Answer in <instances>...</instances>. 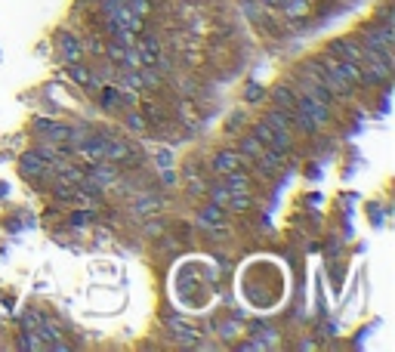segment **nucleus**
Returning a JSON list of instances; mask_svg holds the SVG:
<instances>
[{
	"label": "nucleus",
	"mask_w": 395,
	"mask_h": 352,
	"mask_svg": "<svg viewBox=\"0 0 395 352\" xmlns=\"http://www.w3.org/2000/svg\"><path fill=\"white\" fill-rule=\"evenodd\" d=\"M164 325L170 328L173 343H179V346H189V349H198L201 346V330L192 328L189 321H183L179 315H167V319H164Z\"/></svg>",
	"instance_id": "1"
},
{
	"label": "nucleus",
	"mask_w": 395,
	"mask_h": 352,
	"mask_svg": "<svg viewBox=\"0 0 395 352\" xmlns=\"http://www.w3.org/2000/svg\"><path fill=\"white\" fill-rule=\"evenodd\" d=\"M297 105L315 121V127H318V130H321V127H330V124H334V109H330V105H325V102H318V99L306 96V93H300V90H297Z\"/></svg>",
	"instance_id": "2"
},
{
	"label": "nucleus",
	"mask_w": 395,
	"mask_h": 352,
	"mask_svg": "<svg viewBox=\"0 0 395 352\" xmlns=\"http://www.w3.org/2000/svg\"><path fill=\"white\" fill-rule=\"evenodd\" d=\"M244 167H250V161L238 152V148H222V152H217L210 161V170L217 176H226V174H232V170H244Z\"/></svg>",
	"instance_id": "3"
},
{
	"label": "nucleus",
	"mask_w": 395,
	"mask_h": 352,
	"mask_svg": "<svg viewBox=\"0 0 395 352\" xmlns=\"http://www.w3.org/2000/svg\"><path fill=\"white\" fill-rule=\"evenodd\" d=\"M250 133H254L265 148H275V152H281V155H291V148H293V139H287V136H278L269 124H265V121H256V124L250 127Z\"/></svg>",
	"instance_id": "4"
},
{
	"label": "nucleus",
	"mask_w": 395,
	"mask_h": 352,
	"mask_svg": "<svg viewBox=\"0 0 395 352\" xmlns=\"http://www.w3.org/2000/svg\"><path fill=\"white\" fill-rule=\"evenodd\" d=\"M34 130L44 133V139L49 142V146H68V124H59V121L53 118H38L34 121Z\"/></svg>",
	"instance_id": "5"
},
{
	"label": "nucleus",
	"mask_w": 395,
	"mask_h": 352,
	"mask_svg": "<svg viewBox=\"0 0 395 352\" xmlns=\"http://www.w3.org/2000/svg\"><path fill=\"white\" fill-rule=\"evenodd\" d=\"M325 49L330 56H336V59H352V62H362V56H364L358 38H334Z\"/></svg>",
	"instance_id": "6"
},
{
	"label": "nucleus",
	"mask_w": 395,
	"mask_h": 352,
	"mask_svg": "<svg viewBox=\"0 0 395 352\" xmlns=\"http://www.w3.org/2000/svg\"><path fill=\"white\" fill-rule=\"evenodd\" d=\"M19 170H22V176L28 179H44L49 174V161L44 155L34 148V152H25L22 155V161H19Z\"/></svg>",
	"instance_id": "7"
},
{
	"label": "nucleus",
	"mask_w": 395,
	"mask_h": 352,
	"mask_svg": "<svg viewBox=\"0 0 395 352\" xmlns=\"http://www.w3.org/2000/svg\"><path fill=\"white\" fill-rule=\"evenodd\" d=\"M263 121H265V124H269V127H272V130H275L278 136H287V139H293V136H297V130H293V121H291V114L281 112V109H275V105H272V109H265Z\"/></svg>",
	"instance_id": "8"
},
{
	"label": "nucleus",
	"mask_w": 395,
	"mask_h": 352,
	"mask_svg": "<svg viewBox=\"0 0 395 352\" xmlns=\"http://www.w3.org/2000/svg\"><path fill=\"white\" fill-rule=\"evenodd\" d=\"M284 158L281 152H275V148H263V155L256 158V161H250V167H256L263 176H272V174H281L284 170Z\"/></svg>",
	"instance_id": "9"
},
{
	"label": "nucleus",
	"mask_w": 395,
	"mask_h": 352,
	"mask_svg": "<svg viewBox=\"0 0 395 352\" xmlns=\"http://www.w3.org/2000/svg\"><path fill=\"white\" fill-rule=\"evenodd\" d=\"M65 75H68V81H75L81 90H96V87H102V84H96V77H93V68L84 66V62H68Z\"/></svg>",
	"instance_id": "10"
},
{
	"label": "nucleus",
	"mask_w": 395,
	"mask_h": 352,
	"mask_svg": "<svg viewBox=\"0 0 395 352\" xmlns=\"http://www.w3.org/2000/svg\"><path fill=\"white\" fill-rule=\"evenodd\" d=\"M272 96V105L275 109H281L291 114L293 109H297V87H287V84H278V87H272V90H265Z\"/></svg>",
	"instance_id": "11"
},
{
	"label": "nucleus",
	"mask_w": 395,
	"mask_h": 352,
	"mask_svg": "<svg viewBox=\"0 0 395 352\" xmlns=\"http://www.w3.org/2000/svg\"><path fill=\"white\" fill-rule=\"evenodd\" d=\"M222 222H226V207L204 204L198 211V226L201 229H210V232H217V229H222Z\"/></svg>",
	"instance_id": "12"
},
{
	"label": "nucleus",
	"mask_w": 395,
	"mask_h": 352,
	"mask_svg": "<svg viewBox=\"0 0 395 352\" xmlns=\"http://www.w3.org/2000/svg\"><path fill=\"white\" fill-rule=\"evenodd\" d=\"M59 53H62V59H65V66H68V62H81V59H84V44H81V38H75V34H65V31H62V34H59Z\"/></svg>",
	"instance_id": "13"
},
{
	"label": "nucleus",
	"mask_w": 395,
	"mask_h": 352,
	"mask_svg": "<svg viewBox=\"0 0 395 352\" xmlns=\"http://www.w3.org/2000/svg\"><path fill=\"white\" fill-rule=\"evenodd\" d=\"M278 10H281L291 22H300V19H306L309 13H312V0H287V3H281Z\"/></svg>",
	"instance_id": "14"
},
{
	"label": "nucleus",
	"mask_w": 395,
	"mask_h": 352,
	"mask_svg": "<svg viewBox=\"0 0 395 352\" xmlns=\"http://www.w3.org/2000/svg\"><path fill=\"white\" fill-rule=\"evenodd\" d=\"M263 148H265V146H263L260 139H256L254 133H244L241 139H238V152H241L244 158H247V161H256V158L263 155Z\"/></svg>",
	"instance_id": "15"
},
{
	"label": "nucleus",
	"mask_w": 395,
	"mask_h": 352,
	"mask_svg": "<svg viewBox=\"0 0 395 352\" xmlns=\"http://www.w3.org/2000/svg\"><path fill=\"white\" fill-rule=\"evenodd\" d=\"M99 105H102V109L121 105V90L114 87V84H102V87H99Z\"/></svg>",
	"instance_id": "16"
},
{
	"label": "nucleus",
	"mask_w": 395,
	"mask_h": 352,
	"mask_svg": "<svg viewBox=\"0 0 395 352\" xmlns=\"http://www.w3.org/2000/svg\"><path fill=\"white\" fill-rule=\"evenodd\" d=\"M250 207H254V198H250V192H238V195L229 198V207H226V211L241 213V211H250Z\"/></svg>",
	"instance_id": "17"
},
{
	"label": "nucleus",
	"mask_w": 395,
	"mask_h": 352,
	"mask_svg": "<svg viewBox=\"0 0 395 352\" xmlns=\"http://www.w3.org/2000/svg\"><path fill=\"white\" fill-rule=\"evenodd\" d=\"M19 346H22V349H49L47 340L38 334V330H25L22 340H19Z\"/></svg>",
	"instance_id": "18"
},
{
	"label": "nucleus",
	"mask_w": 395,
	"mask_h": 352,
	"mask_svg": "<svg viewBox=\"0 0 395 352\" xmlns=\"http://www.w3.org/2000/svg\"><path fill=\"white\" fill-rule=\"evenodd\" d=\"M124 44H118V40H109V44H105V59L111 62V66H121V62H124Z\"/></svg>",
	"instance_id": "19"
},
{
	"label": "nucleus",
	"mask_w": 395,
	"mask_h": 352,
	"mask_svg": "<svg viewBox=\"0 0 395 352\" xmlns=\"http://www.w3.org/2000/svg\"><path fill=\"white\" fill-rule=\"evenodd\" d=\"M207 195H210V204L229 207V198H232V192H229L222 183H217V185H213V189H207Z\"/></svg>",
	"instance_id": "20"
},
{
	"label": "nucleus",
	"mask_w": 395,
	"mask_h": 352,
	"mask_svg": "<svg viewBox=\"0 0 395 352\" xmlns=\"http://www.w3.org/2000/svg\"><path fill=\"white\" fill-rule=\"evenodd\" d=\"M241 13H247V19H263L265 16V13H269V10H265V6L260 3V0H241Z\"/></svg>",
	"instance_id": "21"
},
{
	"label": "nucleus",
	"mask_w": 395,
	"mask_h": 352,
	"mask_svg": "<svg viewBox=\"0 0 395 352\" xmlns=\"http://www.w3.org/2000/svg\"><path fill=\"white\" fill-rule=\"evenodd\" d=\"M133 213H139V217H155V213H157V201L155 198H139V201H136V204H133Z\"/></svg>",
	"instance_id": "22"
},
{
	"label": "nucleus",
	"mask_w": 395,
	"mask_h": 352,
	"mask_svg": "<svg viewBox=\"0 0 395 352\" xmlns=\"http://www.w3.org/2000/svg\"><path fill=\"white\" fill-rule=\"evenodd\" d=\"M124 124L130 127V130H136V133H146V130H148V118H142L139 112H127Z\"/></svg>",
	"instance_id": "23"
},
{
	"label": "nucleus",
	"mask_w": 395,
	"mask_h": 352,
	"mask_svg": "<svg viewBox=\"0 0 395 352\" xmlns=\"http://www.w3.org/2000/svg\"><path fill=\"white\" fill-rule=\"evenodd\" d=\"M263 96H265V90L260 84H247V87H244V99H247V102H260Z\"/></svg>",
	"instance_id": "24"
},
{
	"label": "nucleus",
	"mask_w": 395,
	"mask_h": 352,
	"mask_svg": "<svg viewBox=\"0 0 395 352\" xmlns=\"http://www.w3.org/2000/svg\"><path fill=\"white\" fill-rule=\"evenodd\" d=\"M40 321H44V315H38V312H25L22 325H25V330H40Z\"/></svg>",
	"instance_id": "25"
},
{
	"label": "nucleus",
	"mask_w": 395,
	"mask_h": 352,
	"mask_svg": "<svg viewBox=\"0 0 395 352\" xmlns=\"http://www.w3.org/2000/svg\"><path fill=\"white\" fill-rule=\"evenodd\" d=\"M155 161H157V170H164V167H173V155H170V152H157Z\"/></svg>",
	"instance_id": "26"
},
{
	"label": "nucleus",
	"mask_w": 395,
	"mask_h": 352,
	"mask_svg": "<svg viewBox=\"0 0 395 352\" xmlns=\"http://www.w3.org/2000/svg\"><path fill=\"white\" fill-rule=\"evenodd\" d=\"M219 334H241V325L238 321H226V325H219Z\"/></svg>",
	"instance_id": "27"
},
{
	"label": "nucleus",
	"mask_w": 395,
	"mask_h": 352,
	"mask_svg": "<svg viewBox=\"0 0 395 352\" xmlns=\"http://www.w3.org/2000/svg\"><path fill=\"white\" fill-rule=\"evenodd\" d=\"M87 49H90V53H96V56H102L105 53V44H102V40H96V38H90Z\"/></svg>",
	"instance_id": "28"
},
{
	"label": "nucleus",
	"mask_w": 395,
	"mask_h": 352,
	"mask_svg": "<svg viewBox=\"0 0 395 352\" xmlns=\"http://www.w3.org/2000/svg\"><path fill=\"white\" fill-rule=\"evenodd\" d=\"M260 3L265 6V10H278V6H281V0H260Z\"/></svg>",
	"instance_id": "29"
},
{
	"label": "nucleus",
	"mask_w": 395,
	"mask_h": 352,
	"mask_svg": "<svg viewBox=\"0 0 395 352\" xmlns=\"http://www.w3.org/2000/svg\"><path fill=\"white\" fill-rule=\"evenodd\" d=\"M146 232H148V235H161V226H157V222H152V226H146Z\"/></svg>",
	"instance_id": "30"
}]
</instances>
